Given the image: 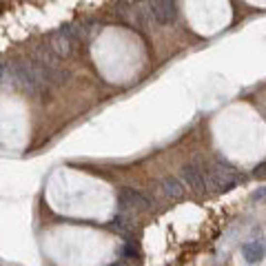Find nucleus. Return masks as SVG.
Instances as JSON below:
<instances>
[{"mask_svg": "<svg viewBox=\"0 0 266 266\" xmlns=\"http://www.w3.org/2000/svg\"><path fill=\"white\" fill-rule=\"evenodd\" d=\"M237 182H242V175L226 160H215L209 167V191L222 193L233 188Z\"/></svg>", "mask_w": 266, "mask_h": 266, "instance_id": "1", "label": "nucleus"}, {"mask_svg": "<svg viewBox=\"0 0 266 266\" xmlns=\"http://www.w3.org/2000/svg\"><path fill=\"white\" fill-rule=\"evenodd\" d=\"M242 255L249 264H257L266 257V242L264 240H250L242 246Z\"/></svg>", "mask_w": 266, "mask_h": 266, "instance_id": "4", "label": "nucleus"}, {"mask_svg": "<svg viewBox=\"0 0 266 266\" xmlns=\"http://www.w3.org/2000/svg\"><path fill=\"white\" fill-rule=\"evenodd\" d=\"M2 69H5V64H2V63H0V71H2Z\"/></svg>", "mask_w": 266, "mask_h": 266, "instance_id": "9", "label": "nucleus"}, {"mask_svg": "<svg viewBox=\"0 0 266 266\" xmlns=\"http://www.w3.org/2000/svg\"><path fill=\"white\" fill-rule=\"evenodd\" d=\"M122 255H126V257H140V253H138V249L131 244V242H126L125 249H122Z\"/></svg>", "mask_w": 266, "mask_h": 266, "instance_id": "8", "label": "nucleus"}, {"mask_svg": "<svg viewBox=\"0 0 266 266\" xmlns=\"http://www.w3.org/2000/svg\"><path fill=\"white\" fill-rule=\"evenodd\" d=\"M180 175H182V182L195 193H206L209 191V169L200 160L184 164L180 169Z\"/></svg>", "mask_w": 266, "mask_h": 266, "instance_id": "2", "label": "nucleus"}, {"mask_svg": "<svg viewBox=\"0 0 266 266\" xmlns=\"http://www.w3.org/2000/svg\"><path fill=\"white\" fill-rule=\"evenodd\" d=\"M111 266H118V264H111Z\"/></svg>", "mask_w": 266, "mask_h": 266, "instance_id": "10", "label": "nucleus"}, {"mask_svg": "<svg viewBox=\"0 0 266 266\" xmlns=\"http://www.w3.org/2000/svg\"><path fill=\"white\" fill-rule=\"evenodd\" d=\"M160 191L167 198H171V200H177V198H182L184 195V187H182V182L180 180H175V177H162L160 180Z\"/></svg>", "mask_w": 266, "mask_h": 266, "instance_id": "5", "label": "nucleus"}, {"mask_svg": "<svg viewBox=\"0 0 266 266\" xmlns=\"http://www.w3.org/2000/svg\"><path fill=\"white\" fill-rule=\"evenodd\" d=\"M49 47H51L60 58H67L69 53H71L73 45L63 36V33H60V29H58V31H53L51 36H49Z\"/></svg>", "mask_w": 266, "mask_h": 266, "instance_id": "6", "label": "nucleus"}, {"mask_svg": "<svg viewBox=\"0 0 266 266\" xmlns=\"http://www.w3.org/2000/svg\"><path fill=\"white\" fill-rule=\"evenodd\" d=\"M109 226H111V229H115L118 233H129V231H131V224L126 222L125 218H122V215H115V218L111 219Z\"/></svg>", "mask_w": 266, "mask_h": 266, "instance_id": "7", "label": "nucleus"}, {"mask_svg": "<svg viewBox=\"0 0 266 266\" xmlns=\"http://www.w3.org/2000/svg\"><path fill=\"white\" fill-rule=\"evenodd\" d=\"M118 204H120L122 211H133V213H142V211H149L153 206V200L149 195L140 193L136 188H120L118 191Z\"/></svg>", "mask_w": 266, "mask_h": 266, "instance_id": "3", "label": "nucleus"}]
</instances>
